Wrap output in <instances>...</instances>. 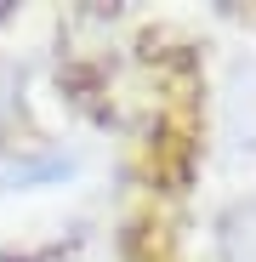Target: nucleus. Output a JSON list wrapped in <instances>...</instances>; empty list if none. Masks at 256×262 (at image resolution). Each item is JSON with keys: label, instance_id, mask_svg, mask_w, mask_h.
I'll use <instances>...</instances> for the list:
<instances>
[{"label": "nucleus", "instance_id": "f257e3e1", "mask_svg": "<svg viewBox=\"0 0 256 262\" xmlns=\"http://www.w3.org/2000/svg\"><path fill=\"white\" fill-rule=\"evenodd\" d=\"M222 262H256V205H239L222 228Z\"/></svg>", "mask_w": 256, "mask_h": 262}, {"label": "nucleus", "instance_id": "f03ea898", "mask_svg": "<svg viewBox=\"0 0 256 262\" xmlns=\"http://www.w3.org/2000/svg\"><path fill=\"white\" fill-rule=\"evenodd\" d=\"M12 108H17V74H12L6 63H0V120H6Z\"/></svg>", "mask_w": 256, "mask_h": 262}]
</instances>
